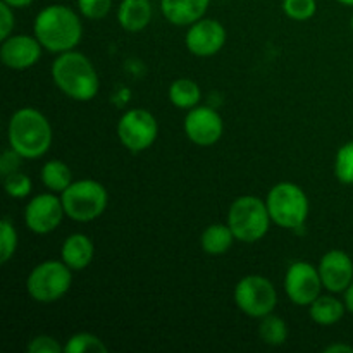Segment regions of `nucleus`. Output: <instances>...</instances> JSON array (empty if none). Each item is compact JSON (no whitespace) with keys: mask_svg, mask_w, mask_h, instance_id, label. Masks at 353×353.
Instances as JSON below:
<instances>
[{"mask_svg":"<svg viewBox=\"0 0 353 353\" xmlns=\"http://www.w3.org/2000/svg\"><path fill=\"white\" fill-rule=\"evenodd\" d=\"M33 31L45 50L59 55L78 47L83 37V24L78 14L68 6L52 3L37 14Z\"/></svg>","mask_w":353,"mask_h":353,"instance_id":"obj_1","label":"nucleus"},{"mask_svg":"<svg viewBox=\"0 0 353 353\" xmlns=\"http://www.w3.org/2000/svg\"><path fill=\"white\" fill-rule=\"evenodd\" d=\"M52 79L65 97L76 102H90L100 88L99 74L92 61L74 50L59 54L52 64Z\"/></svg>","mask_w":353,"mask_h":353,"instance_id":"obj_2","label":"nucleus"},{"mask_svg":"<svg viewBox=\"0 0 353 353\" xmlns=\"http://www.w3.org/2000/svg\"><path fill=\"white\" fill-rule=\"evenodd\" d=\"M52 126L37 109L24 107L12 114L7 126L9 147L24 159H40L52 147Z\"/></svg>","mask_w":353,"mask_h":353,"instance_id":"obj_3","label":"nucleus"},{"mask_svg":"<svg viewBox=\"0 0 353 353\" xmlns=\"http://www.w3.org/2000/svg\"><path fill=\"white\" fill-rule=\"evenodd\" d=\"M271 223L265 202L254 195L238 196L228 212V226L233 231L234 238L243 243L262 240L268 234Z\"/></svg>","mask_w":353,"mask_h":353,"instance_id":"obj_4","label":"nucleus"},{"mask_svg":"<svg viewBox=\"0 0 353 353\" xmlns=\"http://www.w3.org/2000/svg\"><path fill=\"white\" fill-rule=\"evenodd\" d=\"M271 221L285 230H299L309 216V199L295 183L283 181L272 186L265 199Z\"/></svg>","mask_w":353,"mask_h":353,"instance_id":"obj_5","label":"nucleus"},{"mask_svg":"<svg viewBox=\"0 0 353 353\" xmlns=\"http://www.w3.org/2000/svg\"><path fill=\"white\" fill-rule=\"evenodd\" d=\"M65 216L76 223H90L103 214L109 202V193L95 179L72 181L61 193Z\"/></svg>","mask_w":353,"mask_h":353,"instance_id":"obj_6","label":"nucleus"},{"mask_svg":"<svg viewBox=\"0 0 353 353\" xmlns=\"http://www.w3.org/2000/svg\"><path fill=\"white\" fill-rule=\"evenodd\" d=\"M72 269L62 261H45L33 268L26 279V290L38 303H54L69 292Z\"/></svg>","mask_w":353,"mask_h":353,"instance_id":"obj_7","label":"nucleus"},{"mask_svg":"<svg viewBox=\"0 0 353 353\" xmlns=\"http://www.w3.org/2000/svg\"><path fill=\"white\" fill-rule=\"evenodd\" d=\"M234 302L245 316L262 319L274 312L278 293L274 285L264 276H245L234 288Z\"/></svg>","mask_w":353,"mask_h":353,"instance_id":"obj_8","label":"nucleus"},{"mask_svg":"<svg viewBox=\"0 0 353 353\" xmlns=\"http://www.w3.org/2000/svg\"><path fill=\"white\" fill-rule=\"evenodd\" d=\"M159 134V124L154 114L145 109H131L117 123V138L133 154L143 152L154 145Z\"/></svg>","mask_w":353,"mask_h":353,"instance_id":"obj_9","label":"nucleus"},{"mask_svg":"<svg viewBox=\"0 0 353 353\" xmlns=\"http://www.w3.org/2000/svg\"><path fill=\"white\" fill-rule=\"evenodd\" d=\"M319 269L309 262H293L285 276V292L295 305H310L323 290Z\"/></svg>","mask_w":353,"mask_h":353,"instance_id":"obj_10","label":"nucleus"},{"mask_svg":"<svg viewBox=\"0 0 353 353\" xmlns=\"http://www.w3.org/2000/svg\"><path fill=\"white\" fill-rule=\"evenodd\" d=\"M65 216L62 199L54 193H41L28 202L24 210V223L34 234H48L57 230Z\"/></svg>","mask_w":353,"mask_h":353,"instance_id":"obj_11","label":"nucleus"},{"mask_svg":"<svg viewBox=\"0 0 353 353\" xmlns=\"http://www.w3.org/2000/svg\"><path fill=\"white\" fill-rule=\"evenodd\" d=\"M224 123L219 112L210 107H193L185 117V133L199 147H212L221 140Z\"/></svg>","mask_w":353,"mask_h":353,"instance_id":"obj_12","label":"nucleus"},{"mask_svg":"<svg viewBox=\"0 0 353 353\" xmlns=\"http://www.w3.org/2000/svg\"><path fill=\"white\" fill-rule=\"evenodd\" d=\"M185 43L196 57H212L226 43V30L219 21L202 17L190 26Z\"/></svg>","mask_w":353,"mask_h":353,"instance_id":"obj_13","label":"nucleus"},{"mask_svg":"<svg viewBox=\"0 0 353 353\" xmlns=\"http://www.w3.org/2000/svg\"><path fill=\"white\" fill-rule=\"evenodd\" d=\"M41 43L37 37H28V34H10L9 38L2 40L0 47V57L6 68L14 71H24L30 69L40 61L41 57Z\"/></svg>","mask_w":353,"mask_h":353,"instance_id":"obj_14","label":"nucleus"},{"mask_svg":"<svg viewBox=\"0 0 353 353\" xmlns=\"http://www.w3.org/2000/svg\"><path fill=\"white\" fill-rule=\"evenodd\" d=\"M319 274L323 286L331 293L347 292L353 283V262L343 250H331L319 262Z\"/></svg>","mask_w":353,"mask_h":353,"instance_id":"obj_15","label":"nucleus"},{"mask_svg":"<svg viewBox=\"0 0 353 353\" xmlns=\"http://www.w3.org/2000/svg\"><path fill=\"white\" fill-rule=\"evenodd\" d=\"M210 0H161V10L174 26H192L202 19Z\"/></svg>","mask_w":353,"mask_h":353,"instance_id":"obj_16","label":"nucleus"},{"mask_svg":"<svg viewBox=\"0 0 353 353\" xmlns=\"http://www.w3.org/2000/svg\"><path fill=\"white\" fill-rule=\"evenodd\" d=\"M62 262L72 271H83L95 257V245L86 234L74 233L65 238L61 248Z\"/></svg>","mask_w":353,"mask_h":353,"instance_id":"obj_17","label":"nucleus"},{"mask_svg":"<svg viewBox=\"0 0 353 353\" xmlns=\"http://www.w3.org/2000/svg\"><path fill=\"white\" fill-rule=\"evenodd\" d=\"M154 10L150 0H121L117 9V23L130 33L145 30L150 24Z\"/></svg>","mask_w":353,"mask_h":353,"instance_id":"obj_18","label":"nucleus"},{"mask_svg":"<svg viewBox=\"0 0 353 353\" xmlns=\"http://www.w3.org/2000/svg\"><path fill=\"white\" fill-rule=\"evenodd\" d=\"M310 319L319 326H333V324L340 323L345 316V305L341 300L334 299V296H317L312 303H310Z\"/></svg>","mask_w":353,"mask_h":353,"instance_id":"obj_19","label":"nucleus"},{"mask_svg":"<svg viewBox=\"0 0 353 353\" xmlns=\"http://www.w3.org/2000/svg\"><path fill=\"white\" fill-rule=\"evenodd\" d=\"M236 240L228 224H212L207 228L200 238L202 250L209 255H223L233 247V241Z\"/></svg>","mask_w":353,"mask_h":353,"instance_id":"obj_20","label":"nucleus"},{"mask_svg":"<svg viewBox=\"0 0 353 353\" xmlns=\"http://www.w3.org/2000/svg\"><path fill=\"white\" fill-rule=\"evenodd\" d=\"M200 99H202V92L193 79L179 78L169 86V100L178 109H193L199 105Z\"/></svg>","mask_w":353,"mask_h":353,"instance_id":"obj_21","label":"nucleus"},{"mask_svg":"<svg viewBox=\"0 0 353 353\" xmlns=\"http://www.w3.org/2000/svg\"><path fill=\"white\" fill-rule=\"evenodd\" d=\"M41 181L50 192L62 193L72 183V172L62 161H48L41 168Z\"/></svg>","mask_w":353,"mask_h":353,"instance_id":"obj_22","label":"nucleus"},{"mask_svg":"<svg viewBox=\"0 0 353 353\" xmlns=\"http://www.w3.org/2000/svg\"><path fill=\"white\" fill-rule=\"evenodd\" d=\"M259 336L265 345L271 347H281L288 340V326L281 317L269 314L262 317L261 326H259Z\"/></svg>","mask_w":353,"mask_h":353,"instance_id":"obj_23","label":"nucleus"},{"mask_svg":"<svg viewBox=\"0 0 353 353\" xmlns=\"http://www.w3.org/2000/svg\"><path fill=\"white\" fill-rule=\"evenodd\" d=\"M65 353H103L107 352L105 343L100 340L97 334L92 333H78L68 340L64 345Z\"/></svg>","mask_w":353,"mask_h":353,"instance_id":"obj_24","label":"nucleus"},{"mask_svg":"<svg viewBox=\"0 0 353 353\" xmlns=\"http://www.w3.org/2000/svg\"><path fill=\"white\" fill-rule=\"evenodd\" d=\"M17 250V231L9 217H3L0 223V262L7 264Z\"/></svg>","mask_w":353,"mask_h":353,"instance_id":"obj_25","label":"nucleus"},{"mask_svg":"<svg viewBox=\"0 0 353 353\" xmlns=\"http://www.w3.org/2000/svg\"><path fill=\"white\" fill-rule=\"evenodd\" d=\"M334 174L343 185H353V141L345 143L334 159Z\"/></svg>","mask_w":353,"mask_h":353,"instance_id":"obj_26","label":"nucleus"},{"mask_svg":"<svg viewBox=\"0 0 353 353\" xmlns=\"http://www.w3.org/2000/svg\"><path fill=\"white\" fill-rule=\"evenodd\" d=\"M317 10L316 0H283V12L293 21H307Z\"/></svg>","mask_w":353,"mask_h":353,"instance_id":"obj_27","label":"nucleus"},{"mask_svg":"<svg viewBox=\"0 0 353 353\" xmlns=\"http://www.w3.org/2000/svg\"><path fill=\"white\" fill-rule=\"evenodd\" d=\"M3 188L7 195L12 199H24L31 193V179L21 171L12 172L3 178Z\"/></svg>","mask_w":353,"mask_h":353,"instance_id":"obj_28","label":"nucleus"},{"mask_svg":"<svg viewBox=\"0 0 353 353\" xmlns=\"http://www.w3.org/2000/svg\"><path fill=\"white\" fill-rule=\"evenodd\" d=\"M78 9L86 19H103L112 9V0H78Z\"/></svg>","mask_w":353,"mask_h":353,"instance_id":"obj_29","label":"nucleus"},{"mask_svg":"<svg viewBox=\"0 0 353 353\" xmlns=\"http://www.w3.org/2000/svg\"><path fill=\"white\" fill-rule=\"evenodd\" d=\"M28 352L30 353H62L64 352V347H62L55 338L47 336V334H40V336H34L33 340L28 343Z\"/></svg>","mask_w":353,"mask_h":353,"instance_id":"obj_30","label":"nucleus"},{"mask_svg":"<svg viewBox=\"0 0 353 353\" xmlns=\"http://www.w3.org/2000/svg\"><path fill=\"white\" fill-rule=\"evenodd\" d=\"M23 155L17 154L14 148H7L6 152L2 154V159H0V172H2V176L6 178V176L12 174V172H17L21 168V162H23Z\"/></svg>","mask_w":353,"mask_h":353,"instance_id":"obj_31","label":"nucleus"},{"mask_svg":"<svg viewBox=\"0 0 353 353\" xmlns=\"http://www.w3.org/2000/svg\"><path fill=\"white\" fill-rule=\"evenodd\" d=\"M14 24H16V17H14V7L9 3L0 2V38L6 40L12 34Z\"/></svg>","mask_w":353,"mask_h":353,"instance_id":"obj_32","label":"nucleus"},{"mask_svg":"<svg viewBox=\"0 0 353 353\" xmlns=\"http://www.w3.org/2000/svg\"><path fill=\"white\" fill-rule=\"evenodd\" d=\"M326 353H353V347L350 345H345V343H334L330 345V347L324 348Z\"/></svg>","mask_w":353,"mask_h":353,"instance_id":"obj_33","label":"nucleus"},{"mask_svg":"<svg viewBox=\"0 0 353 353\" xmlns=\"http://www.w3.org/2000/svg\"><path fill=\"white\" fill-rule=\"evenodd\" d=\"M345 305H347V310L353 316V283L345 292Z\"/></svg>","mask_w":353,"mask_h":353,"instance_id":"obj_34","label":"nucleus"},{"mask_svg":"<svg viewBox=\"0 0 353 353\" xmlns=\"http://www.w3.org/2000/svg\"><path fill=\"white\" fill-rule=\"evenodd\" d=\"M2 2L9 3L10 7H14V9H23V7H28L33 3V0H2Z\"/></svg>","mask_w":353,"mask_h":353,"instance_id":"obj_35","label":"nucleus"},{"mask_svg":"<svg viewBox=\"0 0 353 353\" xmlns=\"http://www.w3.org/2000/svg\"><path fill=\"white\" fill-rule=\"evenodd\" d=\"M336 2L343 3V6H348V7H353V0H336Z\"/></svg>","mask_w":353,"mask_h":353,"instance_id":"obj_36","label":"nucleus"},{"mask_svg":"<svg viewBox=\"0 0 353 353\" xmlns=\"http://www.w3.org/2000/svg\"><path fill=\"white\" fill-rule=\"evenodd\" d=\"M352 30H353V14H352Z\"/></svg>","mask_w":353,"mask_h":353,"instance_id":"obj_37","label":"nucleus"}]
</instances>
